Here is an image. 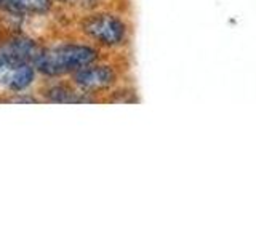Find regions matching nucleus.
<instances>
[{
    "instance_id": "obj_6",
    "label": "nucleus",
    "mask_w": 256,
    "mask_h": 240,
    "mask_svg": "<svg viewBox=\"0 0 256 240\" xmlns=\"http://www.w3.org/2000/svg\"><path fill=\"white\" fill-rule=\"evenodd\" d=\"M52 101H56V102H80L84 101L82 98H76L74 93L70 90H66V88H61V86H56L53 90L48 93Z\"/></svg>"
},
{
    "instance_id": "obj_1",
    "label": "nucleus",
    "mask_w": 256,
    "mask_h": 240,
    "mask_svg": "<svg viewBox=\"0 0 256 240\" xmlns=\"http://www.w3.org/2000/svg\"><path fill=\"white\" fill-rule=\"evenodd\" d=\"M96 60V52L84 45H66L42 52L36 61L40 72L46 76H62L72 70H80Z\"/></svg>"
},
{
    "instance_id": "obj_4",
    "label": "nucleus",
    "mask_w": 256,
    "mask_h": 240,
    "mask_svg": "<svg viewBox=\"0 0 256 240\" xmlns=\"http://www.w3.org/2000/svg\"><path fill=\"white\" fill-rule=\"evenodd\" d=\"M116 80L114 70L108 66H96L90 69H80L76 76V82L84 90H104L110 86Z\"/></svg>"
},
{
    "instance_id": "obj_7",
    "label": "nucleus",
    "mask_w": 256,
    "mask_h": 240,
    "mask_svg": "<svg viewBox=\"0 0 256 240\" xmlns=\"http://www.w3.org/2000/svg\"><path fill=\"white\" fill-rule=\"evenodd\" d=\"M62 2L70 4V5H85L90 2V0H62Z\"/></svg>"
},
{
    "instance_id": "obj_3",
    "label": "nucleus",
    "mask_w": 256,
    "mask_h": 240,
    "mask_svg": "<svg viewBox=\"0 0 256 240\" xmlns=\"http://www.w3.org/2000/svg\"><path fill=\"white\" fill-rule=\"evenodd\" d=\"M40 53L42 52H38L34 42L28 38H16L0 52V58L8 66H21V64L36 62Z\"/></svg>"
},
{
    "instance_id": "obj_2",
    "label": "nucleus",
    "mask_w": 256,
    "mask_h": 240,
    "mask_svg": "<svg viewBox=\"0 0 256 240\" xmlns=\"http://www.w3.org/2000/svg\"><path fill=\"white\" fill-rule=\"evenodd\" d=\"M84 30L92 38L104 45H117L125 37V26L116 16L98 14L84 22Z\"/></svg>"
},
{
    "instance_id": "obj_8",
    "label": "nucleus",
    "mask_w": 256,
    "mask_h": 240,
    "mask_svg": "<svg viewBox=\"0 0 256 240\" xmlns=\"http://www.w3.org/2000/svg\"><path fill=\"white\" fill-rule=\"evenodd\" d=\"M5 66V62L2 61V58H0V70H2V68Z\"/></svg>"
},
{
    "instance_id": "obj_5",
    "label": "nucleus",
    "mask_w": 256,
    "mask_h": 240,
    "mask_svg": "<svg viewBox=\"0 0 256 240\" xmlns=\"http://www.w3.org/2000/svg\"><path fill=\"white\" fill-rule=\"evenodd\" d=\"M50 0H0V8L8 12H32L40 13L48 10Z\"/></svg>"
}]
</instances>
